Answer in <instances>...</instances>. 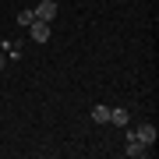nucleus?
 Returning <instances> with one entry per match:
<instances>
[{"label": "nucleus", "mask_w": 159, "mask_h": 159, "mask_svg": "<svg viewBox=\"0 0 159 159\" xmlns=\"http://www.w3.org/2000/svg\"><path fill=\"white\" fill-rule=\"evenodd\" d=\"M124 152H127L131 159H142V156H148V152H152V148H148V145H142V142H138V138L127 131V148H124Z\"/></svg>", "instance_id": "nucleus-4"}, {"label": "nucleus", "mask_w": 159, "mask_h": 159, "mask_svg": "<svg viewBox=\"0 0 159 159\" xmlns=\"http://www.w3.org/2000/svg\"><path fill=\"white\" fill-rule=\"evenodd\" d=\"M50 35H53V32H50V21H39V18H35V21L29 25V39H35L39 46L50 43Z\"/></svg>", "instance_id": "nucleus-2"}, {"label": "nucleus", "mask_w": 159, "mask_h": 159, "mask_svg": "<svg viewBox=\"0 0 159 159\" xmlns=\"http://www.w3.org/2000/svg\"><path fill=\"white\" fill-rule=\"evenodd\" d=\"M131 134H134L142 145L156 148V138H159V134H156V124H138V127H131Z\"/></svg>", "instance_id": "nucleus-1"}, {"label": "nucleus", "mask_w": 159, "mask_h": 159, "mask_svg": "<svg viewBox=\"0 0 159 159\" xmlns=\"http://www.w3.org/2000/svg\"><path fill=\"white\" fill-rule=\"evenodd\" d=\"M4 67H7V53L0 50V71H4Z\"/></svg>", "instance_id": "nucleus-8"}, {"label": "nucleus", "mask_w": 159, "mask_h": 159, "mask_svg": "<svg viewBox=\"0 0 159 159\" xmlns=\"http://www.w3.org/2000/svg\"><path fill=\"white\" fill-rule=\"evenodd\" d=\"M32 21H35V14H32V11H21V14H18V25H21V29H29Z\"/></svg>", "instance_id": "nucleus-7"}, {"label": "nucleus", "mask_w": 159, "mask_h": 159, "mask_svg": "<svg viewBox=\"0 0 159 159\" xmlns=\"http://www.w3.org/2000/svg\"><path fill=\"white\" fill-rule=\"evenodd\" d=\"M92 120H96V124H106V120H110V106L96 102V106H92Z\"/></svg>", "instance_id": "nucleus-6"}, {"label": "nucleus", "mask_w": 159, "mask_h": 159, "mask_svg": "<svg viewBox=\"0 0 159 159\" xmlns=\"http://www.w3.org/2000/svg\"><path fill=\"white\" fill-rule=\"evenodd\" d=\"M106 124H117V127H127V124H131V113H127L124 106H110V120H106Z\"/></svg>", "instance_id": "nucleus-5"}, {"label": "nucleus", "mask_w": 159, "mask_h": 159, "mask_svg": "<svg viewBox=\"0 0 159 159\" xmlns=\"http://www.w3.org/2000/svg\"><path fill=\"white\" fill-rule=\"evenodd\" d=\"M57 7H60V4H53V0H39V7H32V14L39 18V21H50V25H53V18H57Z\"/></svg>", "instance_id": "nucleus-3"}]
</instances>
